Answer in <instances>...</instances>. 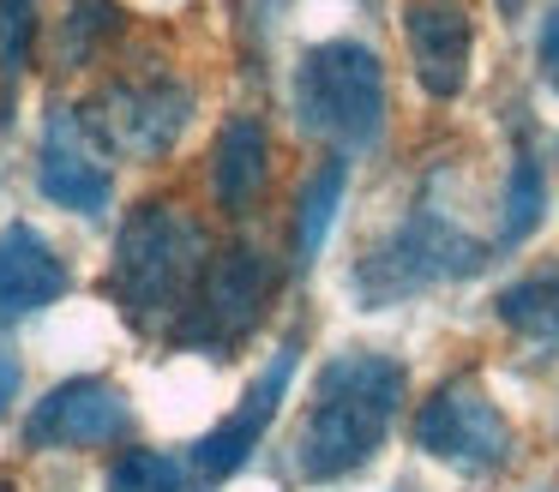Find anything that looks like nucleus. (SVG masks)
<instances>
[{
  "label": "nucleus",
  "mask_w": 559,
  "mask_h": 492,
  "mask_svg": "<svg viewBox=\"0 0 559 492\" xmlns=\"http://www.w3.org/2000/svg\"><path fill=\"white\" fill-rule=\"evenodd\" d=\"M109 492H205L199 475L187 463L163 451H127L121 463L109 468Z\"/></svg>",
  "instance_id": "nucleus-17"
},
{
  "label": "nucleus",
  "mask_w": 559,
  "mask_h": 492,
  "mask_svg": "<svg viewBox=\"0 0 559 492\" xmlns=\"http://www.w3.org/2000/svg\"><path fill=\"white\" fill-rule=\"evenodd\" d=\"M295 120L301 132L343 151H373L385 132V60L367 43H319L295 67Z\"/></svg>",
  "instance_id": "nucleus-3"
},
{
  "label": "nucleus",
  "mask_w": 559,
  "mask_h": 492,
  "mask_svg": "<svg viewBox=\"0 0 559 492\" xmlns=\"http://www.w3.org/2000/svg\"><path fill=\"white\" fill-rule=\"evenodd\" d=\"M535 60H542V79L559 91V7L547 12V24H542V48H535Z\"/></svg>",
  "instance_id": "nucleus-20"
},
{
  "label": "nucleus",
  "mask_w": 559,
  "mask_h": 492,
  "mask_svg": "<svg viewBox=\"0 0 559 492\" xmlns=\"http://www.w3.org/2000/svg\"><path fill=\"white\" fill-rule=\"evenodd\" d=\"M343 187H349V163H343V156H325V163L313 168V180L301 187V204H295V264L319 259L331 223H337Z\"/></svg>",
  "instance_id": "nucleus-15"
},
{
  "label": "nucleus",
  "mask_w": 559,
  "mask_h": 492,
  "mask_svg": "<svg viewBox=\"0 0 559 492\" xmlns=\"http://www.w3.org/2000/svg\"><path fill=\"white\" fill-rule=\"evenodd\" d=\"M37 0H0V120L13 108L19 84L31 72V55H37Z\"/></svg>",
  "instance_id": "nucleus-16"
},
{
  "label": "nucleus",
  "mask_w": 559,
  "mask_h": 492,
  "mask_svg": "<svg viewBox=\"0 0 559 492\" xmlns=\"http://www.w3.org/2000/svg\"><path fill=\"white\" fill-rule=\"evenodd\" d=\"M481 264H487L481 240L463 235L433 204H415L379 247L361 252V264H355V295L367 307H391V300H409V295H427L439 283L475 276Z\"/></svg>",
  "instance_id": "nucleus-4"
},
{
  "label": "nucleus",
  "mask_w": 559,
  "mask_h": 492,
  "mask_svg": "<svg viewBox=\"0 0 559 492\" xmlns=\"http://www.w3.org/2000/svg\"><path fill=\"white\" fill-rule=\"evenodd\" d=\"M37 187L49 204H61V211H103L115 192V163L109 151H103V139L85 127V115L79 108H61V115H49V127H43V151H37Z\"/></svg>",
  "instance_id": "nucleus-10"
},
{
  "label": "nucleus",
  "mask_w": 559,
  "mask_h": 492,
  "mask_svg": "<svg viewBox=\"0 0 559 492\" xmlns=\"http://www.w3.org/2000/svg\"><path fill=\"white\" fill-rule=\"evenodd\" d=\"M271 187V132L265 120L253 115H235L223 120L217 144H211V199L217 211L229 216H247Z\"/></svg>",
  "instance_id": "nucleus-13"
},
{
  "label": "nucleus",
  "mask_w": 559,
  "mask_h": 492,
  "mask_svg": "<svg viewBox=\"0 0 559 492\" xmlns=\"http://www.w3.org/2000/svg\"><path fill=\"white\" fill-rule=\"evenodd\" d=\"M271 295H277V264L259 247L235 240V247L211 252L205 276H199V288H193V300H187L181 324L169 331V343L193 348V355H211V360L235 355V348L259 331Z\"/></svg>",
  "instance_id": "nucleus-5"
},
{
  "label": "nucleus",
  "mask_w": 559,
  "mask_h": 492,
  "mask_svg": "<svg viewBox=\"0 0 559 492\" xmlns=\"http://www.w3.org/2000/svg\"><path fill=\"white\" fill-rule=\"evenodd\" d=\"M133 432V408H127L121 384L109 379H67L31 408L25 444L31 451H103Z\"/></svg>",
  "instance_id": "nucleus-8"
},
{
  "label": "nucleus",
  "mask_w": 559,
  "mask_h": 492,
  "mask_svg": "<svg viewBox=\"0 0 559 492\" xmlns=\"http://www.w3.org/2000/svg\"><path fill=\"white\" fill-rule=\"evenodd\" d=\"M295 355H301V336H289V343L271 355V367L259 372L253 384H247V396L235 403V415H223L217 427L205 432V439L187 451V468H193L199 480H229L235 468L247 463V456L259 451V439L271 432V420H277V403L289 396V379H295Z\"/></svg>",
  "instance_id": "nucleus-9"
},
{
  "label": "nucleus",
  "mask_w": 559,
  "mask_h": 492,
  "mask_svg": "<svg viewBox=\"0 0 559 492\" xmlns=\"http://www.w3.org/2000/svg\"><path fill=\"white\" fill-rule=\"evenodd\" d=\"M115 31H121V7H115V0H67L61 60L67 67H85V60L103 48V36H115Z\"/></svg>",
  "instance_id": "nucleus-18"
},
{
  "label": "nucleus",
  "mask_w": 559,
  "mask_h": 492,
  "mask_svg": "<svg viewBox=\"0 0 559 492\" xmlns=\"http://www.w3.org/2000/svg\"><path fill=\"white\" fill-rule=\"evenodd\" d=\"M211 264V240L187 204L175 199H145L115 235V264H109V300L121 319L145 336H169L193 300L199 276Z\"/></svg>",
  "instance_id": "nucleus-2"
},
{
  "label": "nucleus",
  "mask_w": 559,
  "mask_h": 492,
  "mask_svg": "<svg viewBox=\"0 0 559 492\" xmlns=\"http://www.w3.org/2000/svg\"><path fill=\"white\" fill-rule=\"evenodd\" d=\"M415 444H421L433 463L457 468V475H475V480L499 475V468L511 463V451H518L511 420L499 415V403L469 379V372L445 379L421 408H415Z\"/></svg>",
  "instance_id": "nucleus-7"
},
{
  "label": "nucleus",
  "mask_w": 559,
  "mask_h": 492,
  "mask_svg": "<svg viewBox=\"0 0 559 492\" xmlns=\"http://www.w3.org/2000/svg\"><path fill=\"white\" fill-rule=\"evenodd\" d=\"M493 312L511 336H523L530 348H547V355H554L559 348V271H530V276H518V283H506L493 300Z\"/></svg>",
  "instance_id": "nucleus-14"
},
{
  "label": "nucleus",
  "mask_w": 559,
  "mask_h": 492,
  "mask_svg": "<svg viewBox=\"0 0 559 492\" xmlns=\"http://www.w3.org/2000/svg\"><path fill=\"white\" fill-rule=\"evenodd\" d=\"M85 127L103 139L109 156H139V163H157L193 127V91L169 72H127V79H109L85 108Z\"/></svg>",
  "instance_id": "nucleus-6"
},
{
  "label": "nucleus",
  "mask_w": 559,
  "mask_h": 492,
  "mask_svg": "<svg viewBox=\"0 0 559 492\" xmlns=\"http://www.w3.org/2000/svg\"><path fill=\"white\" fill-rule=\"evenodd\" d=\"M535 223H542V163H535L530 151H518V163H511V187H506V228H499V240L518 247Z\"/></svg>",
  "instance_id": "nucleus-19"
},
{
  "label": "nucleus",
  "mask_w": 559,
  "mask_h": 492,
  "mask_svg": "<svg viewBox=\"0 0 559 492\" xmlns=\"http://www.w3.org/2000/svg\"><path fill=\"white\" fill-rule=\"evenodd\" d=\"M409 372L403 360L379 355V348H343L325 360L313 384V403L295 432V475L301 480H343L355 468L373 463V451L397 427Z\"/></svg>",
  "instance_id": "nucleus-1"
},
{
  "label": "nucleus",
  "mask_w": 559,
  "mask_h": 492,
  "mask_svg": "<svg viewBox=\"0 0 559 492\" xmlns=\"http://www.w3.org/2000/svg\"><path fill=\"white\" fill-rule=\"evenodd\" d=\"M0 492H19V487H13V480H0Z\"/></svg>",
  "instance_id": "nucleus-22"
},
{
  "label": "nucleus",
  "mask_w": 559,
  "mask_h": 492,
  "mask_svg": "<svg viewBox=\"0 0 559 492\" xmlns=\"http://www.w3.org/2000/svg\"><path fill=\"white\" fill-rule=\"evenodd\" d=\"M403 36H409V67L433 103L469 84V55H475V19L469 0H403Z\"/></svg>",
  "instance_id": "nucleus-11"
},
{
  "label": "nucleus",
  "mask_w": 559,
  "mask_h": 492,
  "mask_svg": "<svg viewBox=\"0 0 559 492\" xmlns=\"http://www.w3.org/2000/svg\"><path fill=\"white\" fill-rule=\"evenodd\" d=\"M67 283H73V276H67V259L31 223L0 228V324L55 307V300L67 295Z\"/></svg>",
  "instance_id": "nucleus-12"
},
{
  "label": "nucleus",
  "mask_w": 559,
  "mask_h": 492,
  "mask_svg": "<svg viewBox=\"0 0 559 492\" xmlns=\"http://www.w3.org/2000/svg\"><path fill=\"white\" fill-rule=\"evenodd\" d=\"M19 384H25V367H19V355L7 348V336H0V415L19 403Z\"/></svg>",
  "instance_id": "nucleus-21"
}]
</instances>
